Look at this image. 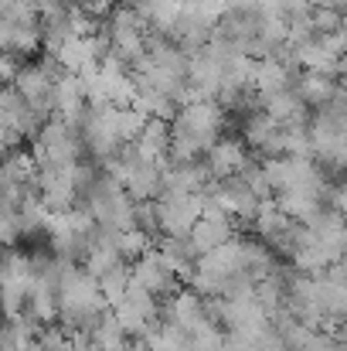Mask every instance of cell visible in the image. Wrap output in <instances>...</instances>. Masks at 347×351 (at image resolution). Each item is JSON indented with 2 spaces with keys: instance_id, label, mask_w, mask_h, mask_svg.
I'll return each mask as SVG.
<instances>
[{
  "instance_id": "1",
  "label": "cell",
  "mask_w": 347,
  "mask_h": 351,
  "mask_svg": "<svg viewBox=\"0 0 347 351\" xmlns=\"http://www.w3.org/2000/svg\"><path fill=\"white\" fill-rule=\"evenodd\" d=\"M245 150H248V147H245L242 140H235V136H218V140L201 154V164H205L208 178H211V181L235 178V174L248 164V154H245Z\"/></svg>"
},
{
  "instance_id": "2",
  "label": "cell",
  "mask_w": 347,
  "mask_h": 351,
  "mask_svg": "<svg viewBox=\"0 0 347 351\" xmlns=\"http://www.w3.org/2000/svg\"><path fill=\"white\" fill-rule=\"evenodd\" d=\"M133 150L140 160L167 167V154H170V123L167 119H146L140 136L133 140Z\"/></svg>"
},
{
  "instance_id": "3",
  "label": "cell",
  "mask_w": 347,
  "mask_h": 351,
  "mask_svg": "<svg viewBox=\"0 0 347 351\" xmlns=\"http://www.w3.org/2000/svg\"><path fill=\"white\" fill-rule=\"evenodd\" d=\"M293 93H296L307 106H313V110H320V106H327V103H334V99L344 96L341 82L331 79V75H320V72H303V75L296 79Z\"/></svg>"
}]
</instances>
